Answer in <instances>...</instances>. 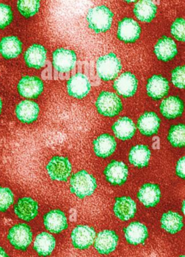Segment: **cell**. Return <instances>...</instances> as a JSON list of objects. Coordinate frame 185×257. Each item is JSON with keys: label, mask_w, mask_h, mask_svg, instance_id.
Instances as JSON below:
<instances>
[{"label": "cell", "mask_w": 185, "mask_h": 257, "mask_svg": "<svg viewBox=\"0 0 185 257\" xmlns=\"http://www.w3.org/2000/svg\"><path fill=\"white\" fill-rule=\"evenodd\" d=\"M185 68L183 66L176 67L171 73V82L174 86L178 88H183L185 86Z\"/></svg>", "instance_id": "38"}, {"label": "cell", "mask_w": 185, "mask_h": 257, "mask_svg": "<svg viewBox=\"0 0 185 257\" xmlns=\"http://www.w3.org/2000/svg\"><path fill=\"white\" fill-rule=\"evenodd\" d=\"M133 13L138 20L150 22L156 17V7L152 1L142 0L135 4Z\"/></svg>", "instance_id": "32"}, {"label": "cell", "mask_w": 185, "mask_h": 257, "mask_svg": "<svg viewBox=\"0 0 185 257\" xmlns=\"http://www.w3.org/2000/svg\"><path fill=\"white\" fill-rule=\"evenodd\" d=\"M182 212L184 213V201H183V206H182Z\"/></svg>", "instance_id": "43"}, {"label": "cell", "mask_w": 185, "mask_h": 257, "mask_svg": "<svg viewBox=\"0 0 185 257\" xmlns=\"http://www.w3.org/2000/svg\"><path fill=\"white\" fill-rule=\"evenodd\" d=\"M161 114L168 119L177 118L183 113V103L181 99L171 96L162 100L159 106Z\"/></svg>", "instance_id": "27"}, {"label": "cell", "mask_w": 185, "mask_h": 257, "mask_svg": "<svg viewBox=\"0 0 185 257\" xmlns=\"http://www.w3.org/2000/svg\"><path fill=\"white\" fill-rule=\"evenodd\" d=\"M22 43L15 36L4 37L0 41V55L6 59H14L22 52Z\"/></svg>", "instance_id": "28"}, {"label": "cell", "mask_w": 185, "mask_h": 257, "mask_svg": "<svg viewBox=\"0 0 185 257\" xmlns=\"http://www.w3.org/2000/svg\"><path fill=\"white\" fill-rule=\"evenodd\" d=\"M113 210L119 219L128 221L135 216L137 206L135 201L130 197L122 196L116 198Z\"/></svg>", "instance_id": "16"}, {"label": "cell", "mask_w": 185, "mask_h": 257, "mask_svg": "<svg viewBox=\"0 0 185 257\" xmlns=\"http://www.w3.org/2000/svg\"><path fill=\"white\" fill-rule=\"evenodd\" d=\"M184 162L185 158L182 157L181 159L177 161V165H176V174L177 177L181 179L185 178Z\"/></svg>", "instance_id": "39"}, {"label": "cell", "mask_w": 185, "mask_h": 257, "mask_svg": "<svg viewBox=\"0 0 185 257\" xmlns=\"http://www.w3.org/2000/svg\"><path fill=\"white\" fill-rule=\"evenodd\" d=\"M119 237L113 230H103L95 238V249L99 253L108 255L115 250L118 244Z\"/></svg>", "instance_id": "9"}, {"label": "cell", "mask_w": 185, "mask_h": 257, "mask_svg": "<svg viewBox=\"0 0 185 257\" xmlns=\"http://www.w3.org/2000/svg\"><path fill=\"white\" fill-rule=\"evenodd\" d=\"M153 148L154 150H159L160 148V141L159 137H155L153 138Z\"/></svg>", "instance_id": "40"}, {"label": "cell", "mask_w": 185, "mask_h": 257, "mask_svg": "<svg viewBox=\"0 0 185 257\" xmlns=\"http://www.w3.org/2000/svg\"><path fill=\"white\" fill-rule=\"evenodd\" d=\"M137 126L141 135L152 136L157 132L160 126V119L155 112H145L138 118Z\"/></svg>", "instance_id": "26"}, {"label": "cell", "mask_w": 185, "mask_h": 257, "mask_svg": "<svg viewBox=\"0 0 185 257\" xmlns=\"http://www.w3.org/2000/svg\"><path fill=\"white\" fill-rule=\"evenodd\" d=\"M39 206L37 201L30 197L20 198L14 206V212L18 219L25 222L33 220L39 214Z\"/></svg>", "instance_id": "8"}, {"label": "cell", "mask_w": 185, "mask_h": 257, "mask_svg": "<svg viewBox=\"0 0 185 257\" xmlns=\"http://www.w3.org/2000/svg\"><path fill=\"white\" fill-rule=\"evenodd\" d=\"M117 37L125 43H132L139 38L141 28L139 25L130 18H126L119 23Z\"/></svg>", "instance_id": "14"}, {"label": "cell", "mask_w": 185, "mask_h": 257, "mask_svg": "<svg viewBox=\"0 0 185 257\" xmlns=\"http://www.w3.org/2000/svg\"><path fill=\"white\" fill-rule=\"evenodd\" d=\"M114 88L123 97H132L138 89V79L132 73L126 72L114 81Z\"/></svg>", "instance_id": "15"}, {"label": "cell", "mask_w": 185, "mask_h": 257, "mask_svg": "<svg viewBox=\"0 0 185 257\" xmlns=\"http://www.w3.org/2000/svg\"><path fill=\"white\" fill-rule=\"evenodd\" d=\"M171 34L176 40L180 42L185 41V22L183 19H176L171 27Z\"/></svg>", "instance_id": "37"}, {"label": "cell", "mask_w": 185, "mask_h": 257, "mask_svg": "<svg viewBox=\"0 0 185 257\" xmlns=\"http://www.w3.org/2000/svg\"><path fill=\"white\" fill-rule=\"evenodd\" d=\"M99 113L106 117H114L122 110V102L120 97L113 92L102 91L96 103Z\"/></svg>", "instance_id": "5"}, {"label": "cell", "mask_w": 185, "mask_h": 257, "mask_svg": "<svg viewBox=\"0 0 185 257\" xmlns=\"http://www.w3.org/2000/svg\"><path fill=\"white\" fill-rule=\"evenodd\" d=\"M56 240L52 234L42 231L35 238L33 249L39 256L47 257L54 252Z\"/></svg>", "instance_id": "23"}, {"label": "cell", "mask_w": 185, "mask_h": 257, "mask_svg": "<svg viewBox=\"0 0 185 257\" xmlns=\"http://www.w3.org/2000/svg\"><path fill=\"white\" fill-rule=\"evenodd\" d=\"M104 175L110 184L113 186H121L127 180V166L123 162L113 161L105 168Z\"/></svg>", "instance_id": "11"}, {"label": "cell", "mask_w": 185, "mask_h": 257, "mask_svg": "<svg viewBox=\"0 0 185 257\" xmlns=\"http://www.w3.org/2000/svg\"><path fill=\"white\" fill-rule=\"evenodd\" d=\"M53 66L56 70L60 73L70 71L77 61L76 54L70 49H57L53 53Z\"/></svg>", "instance_id": "10"}, {"label": "cell", "mask_w": 185, "mask_h": 257, "mask_svg": "<svg viewBox=\"0 0 185 257\" xmlns=\"http://www.w3.org/2000/svg\"><path fill=\"white\" fill-rule=\"evenodd\" d=\"M179 257H185V256L183 255H180V256H179Z\"/></svg>", "instance_id": "44"}, {"label": "cell", "mask_w": 185, "mask_h": 257, "mask_svg": "<svg viewBox=\"0 0 185 257\" xmlns=\"http://www.w3.org/2000/svg\"><path fill=\"white\" fill-rule=\"evenodd\" d=\"M45 228L50 232L59 234L68 228L67 218L64 212L59 209L50 210L43 216Z\"/></svg>", "instance_id": "13"}, {"label": "cell", "mask_w": 185, "mask_h": 257, "mask_svg": "<svg viewBox=\"0 0 185 257\" xmlns=\"http://www.w3.org/2000/svg\"><path fill=\"white\" fill-rule=\"evenodd\" d=\"M150 149L146 146H135L129 151V161L136 168H144L150 162Z\"/></svg>", "instance_id": "30"}, {"label": "cell", "mask_w": 185, "mask_h": 257, "mask_svg": "<svg viewBox=\"0 0 185 257\" xmlns=\"http://www.w3.org/2000/svg\"><path fill=\"white\" fill-rule=\"evenodd\" d=\"M2 109H3V100L0 98V112H2Z\"/></svg>", "instance_id": "42"}, {"label": "cell", "mask_w": 185, "mask_h": 257, "mask_svg": "<svg viewBox=\"0 0 185 257\" xmlns=\"http://www.w3.org/2000/svg\"><path fill=\"white\" fill-rule=\"evenodd\" d=\"M112 12L105 6L92 8L88 12L87 20L90 29L96 33H104L111 28L113 22Z\"/></svg>", "instance_id": "2"}, {"label": "cell", "mask_w": 185, "mask_h": 257, "mask_svg": "<svg viewBox=\"0 0 185 257\" xmlns=\"http://www.w3.org/2000/svg\"><path fill=\"white\" fill-rule=\"evenodd\" d=\"M97 187L96 179L86 171H80L71 177L70 191L78 198L90 196Z\"/></svg>", "instance_id": "1"}, {"label": "cell", "mask_w": 185, "mask_h": 257, "mask_svg": "<svg viewBox=\"0 0 185 257\" xmlns=\"http://www.w3.org/2000/svg\"><path fill=\"white\" fill-rule=\"evenodd\" d=\"M115 140L108 134H103L93 141V150L96 156L102 159L109 157L116 149Z\"/></svg>", "instance_id": "24"}, {"label": "cell", "mask_w": 185, "mask_h": 257, "mask_svg": "<svg viewBox=\"0 0 185 257\" xmlns=\"http://www.w3.org/2000/svg\"><path fill=\"white\" fill-rule=\"evenodd\" d=\"M147 94L153 100H160L168 94L169 85L163 76L154 75L147 80Z\"/></svg>", "instance_id": "19"}, {"label": "cell", "mask_w": 185, "mask_h": 257, "mask_svg": "<svg viewBox=\"0 0 185 257\" xmlns=\"http://www.w3.org/2000/svg\"><path fill=\"white\" fill-rule=\"evenodd\" d=\"M7 239L15 249L25 252L33 241V231L27 224H16L9 229Z\"/></svg>", "instance_id": "3"}, {"label": "cell", "mask_w": 185, "mask_h": 257, "mask_svg": "<svg viewBox=\"0 0 185 257\" xmlns=\"http://www.w3.org/2000/svg\"><path fill=\"white\" fill-rule=\"evenodd\" d=\"M72 243L74 247L84 250L88 249L96 238V231L89 225H77L71 234Z\"/></svg>", "instance_id": "7"}, {"label": "cell", "mask_w": 185, "mask_h": 257, "mask_svg": "<svg viewBox=\"0 0 185 257\" xmlns=\"http://www.w3.org/2000/svg\"><path fill=\"white\" fill-rule=\"evenodd\" d=\"M168 140L171 146L174 147H184L185 127L184 124H180L171 126L168 132Z\"/></svg>", "instance_id": "33"}, {"label": "cell", "mask_w": 185, "mask_h": 257, "mask_svg": "<svg viewBox=\"0 0 185 257\" xmlns=\"http://www.w3.org/2000/svg\"><path fill=\"white\" fill-rule=\"evenodd\" d=\"M98 76L103 81L115 79L121 70V63L114 53L104 55L96 62Z\"/></svg>", "instance_id": "4"}, {"label": "cell", "mask_w": 185, "mask_h": 257, "mask_svg": "<svg viewBox=\"0 0 185 257\" xmlns=\"http://www.w3.org/2000/svg\"><path fill=\"white\" fill-rule=\"evenodd\" d=\"M137 195L143 205L146 207H153L160 200V188L155 183H145L140 188Z\"/></svg>", "instance_id": "18"}, {"label": "cell", "mask_w": 185, "mask_h": 257, "mask_svg": "<svg viewBox=\"0 0 185 257\" xmlns=\"http://www.w3.org/2000/svg\"><path fill=\"white\" fill-rule=\"evenodd\" d=\"M13 20V13L10 6L0 4V29L9 26Z\"/></svg>", "instance_id": "36"}, {"label": "cell", "mask_w": 185, "mask_h": 257, "mask_svg": "<svg viewBox=\"0 0 185 257\" xmlns=\"http://www.w3.org/2000/svg\"><path fill=\"white\" fill-rule=\"evenodd\" d=\"M17 118L23 123L34 122L39 114V106L36 102L23 100L18 103L15 109Z\"/></svg>", "instance_id": "21"}, {"label": "cell", "mask_w": 185, "mask_h": 257, "mask_svg": "<svg viewBox=\"0 0 185 257\" xmlns=\"http://www.w3.org/2000/svg\"><path fill=\"white\" fill-rule=\"evenodd\" d=\"M43 90V82L36 76H24L18 84V93L26 98H36Z\"/></svg>", "instance_id": "12"}, {"label": "cell", "mask_w": 185, "mask_h": 257, "mask_svg": "<svg viewBox=\"0 0 185 257\" xmlns=\"http://www.w3.org/2000/svg\"><path fill=\"white\" fill-rule=\"evenodd\" d=\"M24 61L30 68L40 69L47 61V51L44 46L34 44L30 46L24 54Z\"/></svg>", "instance_id": "20"}, {"label": "cell", "mask_w": 185, "mask_h": 257, "mask_svg": "<svg viewBox=\"0 0 185 257\" xmlns=\"http://www.w3.org/2000/svg\"><path fill=\"white\" fill-rule=\"evenodd\" d=\"M15 201V195L9 188L0 186V213L7 211Z\"/></svg>", "instance_id": "35"}, {"label": "cell", "mask_w": 185, "mask_h": 257, "mask_svg": "<svg viewBox=\"0 0 185 257\" xmlns=\"http://www.w3.org/2000/svg\"><path fill=\"white\" fill-rule=\"evenodd\" d=\"M160 222L162 229L169 234H176L183 226V217L175 212L168 211L163 213Z\"/></svg>", "instance_id": "31"}, {"label": "cell", "mask_w": 185, "mask_h": 257, "mask_svg": "<svg viewBox=\"0 0 185 257\" xmlns=\"http://www.w3.org/2000/svg\"><path fill=\"white\" fill-rule=\"evenodd\" d=\"M114 135L121 141H127L133 137L135 126L132 119L128 117H121L112 126Z\"/></svg>", "instance_id": "29"}, {"label": "cell", "mask_w": 185, "mask_h": 257, "mask_svg": "<svg viewBox=\"0 0 185 257\" xmlns=\"http://www.w3.org/2000/svg\"><path fill=\"white\" fill-rule=\"evenodd\" d=\"M0 257H9V254L6 252L4 248L0 246Z\"/></svg>", "instance_id": "41"}, {"label": "cell", "mask_w": 185, "mask_h": 257, "mask_svg": "<svg viewBox=\"0 0 185 257\" xmlns=\"http://www.w3.org/2000/svg\"><path fill=\"white\" fill-rule=\"evenodd\" d=\"M46 169L51 180L66 182L72 173V165L66 157L54 156L48 162Z\"/></svg>", "instance_id": "6"}, {"label": "cell", "mask_w": 185, "mask_h": 257, "mask_svg": "<svg viewBox=\"0 0 185 257\" xmlns=\"http://www.w3.org/2000/svg\"><path fill=\"white\" fill-rule=\"evenodd\" d=\"M90 83L84 75L78 73L72 76L67 82V91L69 95L77 99H82L90 91Z\"/></svg>", "instance_id": "17"}, {"label": "cell", "mask_w": 185, "mask_h": 257, "mask_svg": "<svg viewBox=\"0 0 185 257\" xmlns=\"http://www.w3.org/2000/svg\"><path fill=\"white\" fill-rule=\"evenodd\" d=\"M41 4L37 0H22L17 4L18 12L26 19L33 17L37 14Z\"/></svg>", "instance_id": "34"}, {"label": "cell", "mask_w": 185, "mask_h": 257, "mask_svg": "<svg viewBox=\"0 0 185 257\" xmlns=\"http://www.w3.org/2000/svg\"><path fill=\"white\" fill-rule=\"evenodd\" d=\"M126 241L132 245L144 243L148 237V231L144 224L134 222L123 229Z\"/></svg>", "instance_id": "22"}, {"label": "cell", "mask_w": 185, "mask_h": 257, "mask_svg": "<svg viewBox=\"0 0 185 257\" xmlns=\"http://www.w3.org/2000/svg\"><path fill=\"white\" fill-rule=\"evenodd\" d=\"M153 51L156 58L164 62L173 59L177 52V46L174 40L167 37H162L157 42Z\"/></svg>", "instance_id": "25"}]
</instances>
